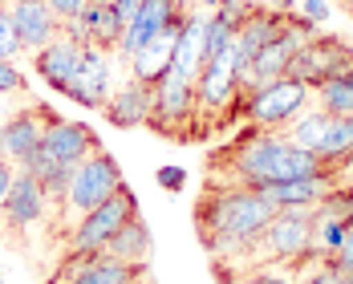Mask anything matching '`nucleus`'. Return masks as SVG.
<instances>
[{"label": "nucleus", "instance_id": "obj_1", "mask_svg": "<svg viewBox=\"0 0 353 284\" xmlns=\"http://www.w3.org/2000/svg\"><path fill=\"white\" fill-rule=\"evenodd\" d=\"M276 215V207L264 199V191L256 187H232V183H208L199 207H195V232L203 240V248L212 260L228 256V272H219L223 281L232 284L236 276V264L248 268V256L256 248L260 232L268 227V219Z\"/></svg>", "mask_w": 353, "mask_h": 284}, {"label": "nucleus", "instance_id": "obj_2", "mask_svg": "<svg viewBox=\"0 0 353 284\" xmlns=\"http://www.w3.org/2000/svg\"><path fill=\"white\" fill-rule=\"evenodd\" d=\"M228 167V183L232 187H268V183H284V179H309V175H325L337 171L325 159H317L313 150L296 146L284 130H260L248 126V134L223 146L219 154H212V171ZM219 183V179H212Z\"/></svg>", "mask_w": 353, "mask_h": 284}, {"label": "nucleus", "instance_id": "obj_3", "mask_svg": "<svg viewBox=\"0 0 353 284\" xmlns=\"http://www.w3.org/2000/svg\"><path fill=\"white\" fill-rule=\"evenodd\" d=\"M313 227H317V207H276L268 219V227L260 232L256 248L248 256L252 264H292L305 268L309 264V248H313Z\"/></svg>", "mask_w": 353, "mask_h": 284}, {"label": "nucleus", "instance_id": "obj_4", "mask_svg": "<svg viewBox=\"0 0 353 284\" xmlns=\"http://www.w3.org/2000/svg\"><path fill=\"white\" fill-rule=\"evenodd\" d=\"M195 110L199 118H208L203 134L219 130V126H232L244 110V85H240V73H236V53H219L208 57V65L195 77ZM195 139H199V126H195Z\"/></svg>", "mask_w": 353, "mask_h": 284}, {"label": "nucleus", "instance_id": "obj_5", "mask_svg": "<svg viewBox=\"0 0 353 284\" xmlns=\"http://www.w3.org/2000/svg\"><path fill=\"white\" fill-rule=\"evenodd\" d=\"M150 130L167 134L175 142H191L195 139V126H199V110H195V81L179 77V73H163L154 85H150V118H146Z\"/></svg>", "mask_w": 353, "mask_h": 284}, {"label": "nucleus", "instance_id": "obj_6", "mask_svg": "<svg viewBox=\"0 0 353 284\" xmlns=\"http://www.w3.org/2000/svg\"><path fill=\"white\" fill-rule=\"evenodd\" d=\"M309 106H313V85H305V81L284 73V77L248 94L240 118H248V126H260V130H284L301 110Z\"/></svg>", "mask_w": 353, "mask_h": 284}, {"label": "nucleus", "instance_id": "obj_7", "mask_svg": "<svg viewBox=\"0 0 353 284\" xmlns=\"http://www.w3.org/2000/svg\"><path fill=\"white\" fill-rule=\"evenodd\" d=\"M126 187L122 179V167L110 150H94L90 159H81L73 167V179H70V191H65V207L73 215H85L94 212L98 203H106L110 195H118Z\"/></svg>", "mask_w": 353, "mask_h": 284}, {"label": "nucleus", "instance_id": "obj_8", "mask_svg": "<svg viewBox=\"0 0 353 284\" xmlns=\"http://www.w3.org/2000/svg\"><path fill=\"white\" fill-rule=\"evenodd\" d=\"M130 215H139V199H134L130 187H122L118 195H110L106 203H98L94 212L77 215L70 240H65V252H77V256H85V252H102L110 244V236H114Z\"/></svg>", "mask_w": 353, "mask_h": 284}, {"label": "nucleus", "instance_id": "obj_9", "mask_svg": "<svg viewBox=\"0 0 353 284\" xmlns=\"http://www.w3.org/2000/svg\"><path fill=\"white\" fill-rule=\"evenodd\" d=\"M114 49H98V45H85L81 49V61H77V70L73 77L65 81V98L77 102L81 110H102L106 106V98L114 94Z\"/></svg>", "mask_w": 353, "mask_h": 284}, {"label": "nucleus", "instance_id": "obj_10", "mask_svg": "<svg viewBox=\"0 0 353 284\" xmlns=\"http://www.w3.org/2000/svg\"><path fill=\"white\" fill-rule=\"evenodd\" d=\"M341 70H353V45L341 41V37H321V33L309 37L296 49V57L288 61V77H296L305 85H321L325 77H333Z\"/></svg>", "mask_w": 353, "mask_h": 284}, {"label": "nucleus", "instance_id": "obj_11", "mask_svg": "<svg viewBox=\"0 0 353 284\" xmlns=\"http://www.w3.org/2000/svg\"><path fill=\"white\" fill-rule=\"evenodd\" d=\"M139 276H146V268L114 260L110 252H85V256L65 252L61 268L53 272L49 284H134Z\"/></svg>", "mask_w": 353, "mask_h": 284}, {"label": "nucleus", "instance_id": "obj_12", "mask_svg": "<svg viewBox=\"0 0 353 284\" xmlns=\"http://www.w3.org/2000/svg\"><path fill=\"white\" fill-rule=\"evenodd\" d=\"M41 150H45L53 163H61V167H77L81 159H90L94 150H102V142H98V134H94L85 122L49 114V118H45V134H41Z\"/></svg>", "mask_w": 353, "mask_h": 284}, {"label": "nucleus", "instance_id": "obj_13", "mask_svg": "<svg viewBox=\"0 0 353 284\" xmlns=\"http://www.w3.org/2000/svg\"><path fill=\"white\" fill-rule=\"evenodd\" d=\"M187 12H191V8H187L183 0H142V8L134 12V21L122 29V41H118V49H114V53H118L122 61H130L146 41H154V37L163 33L171 21L187 17Z\"/></svg>", "mask_w": 353, "mask_h": 284}, {"label": "nucleus", "instance_id": "obj_14", "mask_svg": "<svg viewBox=\"0 0 353 284\" xmlns=\"http://www.w3.org/2000/svg\"><path fill=\"white\" fill-rule=\"evenodd\" d=\"M45 212H49V195H45V187H41L29 171L17 167L12 187H8V195H4V227H12V232H29V227H37V223L45 219Z\"/></svg>", "mask_w": 353, "mask_h": 284}, {"label": "nucleus", "instance_id": "obj_15", "mask_svg": "<svg viewBox=\"0 0 353 284\" xmlns=\"http://www.w3.org/2000/svg\"><path fill=\"white\" fill-rule=\"evenodd\" d=\"M53 110L33 106V110H21L12 118L0 122V159H8L12 167H21L33 150H41V134H45V118Z\"/></svg>", "mask_w": 353, "mask_h": 284}, {"label": "nucleus", "instance_id": "obj_16", "mask_svg": "<svg viewBox=\"0 0 353 284\" xmlns=\"http://www.w3.org/2000/svg\"><path fill=\"white\" fill-rule=\"evenodd\" d=\"M81 49H85V45H81V41H73V37L61 29V33L45 45V49H37V53H33L37 77H41L49 90H57V94H61V90H65V81L73 77V70H77V61H81Z\"/></svg>", "mask_w": 353, "mask_h": 284}, {"label": "nucleus", "instance_id": "obj_17", "mask_svg": "<svg viewBox=\"0 0 353 284\" xmlns=\"http://www.w3.org/2000/svg\"><path fill=\"white\" fill-rule=\"evenodd\" d=\"M8 12H12V25H17V37L25 45V53L45 49L53 37L61 33V21L53 17V8L45 0H12Z\"/></svg>", "mask_w": 353, "mask_h": 284}, {"label": "nucleus", "instance_id": "obj_18", "mask_svg": "<svg viewBox=\"0 0 353 284\" xmlns=\"http://www.w3.org/2000/svg\"><path fill=\"white\" fill-rule=\"evenodd\" d=\"M284 21H288V12H276V8H256L248 21L236 25V45H232V53H236V70L248 65L268 41H276L284 33Z\"/></svg>", "mask_w": 353, "mask_h": 284}, {"label": "nucleus", "instance_id": "obj_19", "mask_svg": "<svg viewBox=\"0 0 353 284\" xmlns=\"http://www.w3.org/2000/svg\"><path fill=\"white\" fill-rule=\"evenodd\" d=\"M73 41H81V45H98V49H118V41H122V21L114 17V8L102 4V0H90L85 4V12L70 21V25H61Z\"/></svg>", "mask_w": 353, "mask_h": 284}, {"label": "nucleus", "instance_id": "obj_20", "mask_svg": "<svg viewBox=\"0 0 353 284\" xmlns=\"http://www.w3.org/2000/svg\"><path fill=\"white\" fill-rule=\"evenodd\" d=\"M179 29H183V17L171 21V25L154 37V41H146L139 53L126 61L130 77H139V81H146V85H154L163 73L171 70V61H175V45H179Z\"/></svg>", "mask_w": 353, "mask_h": 284}, {"label": "nucleus", "instance_id": "obj_21", "mask_svg": "<svg viewBox=\"0 0 353 284\" xmlns=\"http://www.w3.org/2000/svg\"><path fill=\"white\" fill-rule=\"evenodd\" d=\"M102 114L110 118V126L130 130V126H146L150 118V85L139 77H126L122 85H114V94L106 98Z\"/></svg>", "mask_w": 353, "mask_h": 284}, {"label": "nucleus", "instance_id": "obj_22", "mask_svg": "<svg viewBox=\"0 0 353 284\" xmlns=\"http://www.w3.org/2000/svg\"><path fill=\"white\" fill-rule=\"evenodd\" d=\"M333 187H337V171L309 175V179H284V183H268L260 191H264V199L272 207H317Z\"/></svg>", "mask_w": 353, "mask_h": 284}, {"label": "nucleus", "instance_id": "obj_23", "mask_svg": "<svg viewBox=\"0 0 353 284\" xmlns=\"http://www.w3.org/2000/svg\"><path fill=\"white\" fill-rule=\"evenodd\" d=\"M203 65H208V17H203V12H187V17H183V29H179L171 73L195 81Z\"/></svg>", "mask_w": 353, "mask_h": 284}, {"label": "nucleus", "instance_id": "obj_24", "mask_svg": "<svg viewBox=\"0 0 353 284\" xmlns=\"http://www.w3.org/2000/svg\"><path fill=\"white\" fill-rule=\"evenodd\" d=\"M102 252H110L114 260H126V264L146 268V264H150V252H154V236H150V227H146L142 215H130V219L110 236V244Z\"/></svg>", "mask_w": 353, "mask_h": 284}, {"label": "nucleus", "instance_id": "obj_25", "mask_svg": "<svg viewBox=\"0 0 353 284\" xmlns=\"http://www.w3.org/2000/svg\"><path fill=\"white\" fill-rule=\"evenodd\" d=\"M21 171H29V175L45 187V195H49V203H61L65 207V191H70V179H73V167H61V163H53L45 150H33L25 163H21Z\"/></svg>", "mask_w": 353, "mask_h": 284}, {"label": "nucleus", "instance_id": "obj_26", "mask_svg": "<svg viewBox=\"0 0 353 284\" xmlns=\"http://www.w3.org/2000/svg\"><path fill=\"white\" fill-rule=\"evenodd\" d=\"M313 102L329 114H353V70H341L313 85Z\"/></svg>", "mask_w": 353, "mask_h": 284}, {"label": "nucleus", "instance_id": "obj_27", "mask_svg": "<svg viewBox=\"0 0 353 284\" xmlns=\"http://www.w3.org/2000/svg\"><path fill=\"white\" fill-rule=\"evenodd\" d=\"M232 284H296V268L292 264H252L244 268V276H236Z\"/></svg>", "mask_w": 353, "mask_h": 284}, {"label": "nucleus", "instance_id": "obj_28", "mask_svg": "<svg viewBox=\"0 0 353 284\" xmlns=\"http://www.w3.org/2000/svg\"><path fill=\"white\" fill-rule=\"evenodd\" d=\"M236 45V21H228L223 12L208 17V57H219Z\"/></svg>", "mask_w": 353, "mask_h": 284}, {"label": "nucleus", "instance_id": "obj_29", "mask_svg": "<svg viewBox=\"0 0 353 284\" xmlns=\"http://www.w3.org/2000/svg\"><path fill=\"white\" fill-rule=\"evenodd\" d=\"M21 53H25V45H21V37H17L12 12H8V4H0V57H4V61H17Z\"/></svg>", "mask_w": 353, "mask_h": 284}, {"label": "nucleus", "instance_id": "obj_30", "mask_svg": "<svg viewBox=\"0 0 353 284\" xmlns=\"http://www.w3.org/2000/svg\"><path fill=\"white\" fill-rule=\"evenodd\" d=\"M159 187L163 191H171V195H179L183 187H187V167H179V163H167V167H159Z\"/></svg>", "mask_w": 353, "mask_h": 284}, {"label": "nucleus", "instance_id": "obj_31", "mask_svg": "<svg viewBox=\"0 0 353 284\" xmlns=\"http://www.w3.org/2000/svg\"><path fill=\"white\" fill-rule=\"evenodd\" d=\"M49 8H53V17L61 21V25H70V21H77L81 12H85V4L90 0H45Z\"/></svg>", "mask_w": 353, "mask_h": 284}, {"label": "nucleus", "instance_id": "obj_32", "mask_svg": "<svg viewBox=\"0 0 353 284\" xmlns=\"http://www.w3.org/2000/svg\"><path fill=\"white\" fill-rule=\"evenodd\" d=\"M17 90H25V73L17 70V61L0 57V94H17Z\"/></svg>", "mask_w": 353, "mask_h": 284}, {"label": "nucleus", "instance_id": "obj_33", "mask_svg": "<svg viewBox=\"0 0 353 284\" xmlns=\"http://www.w3.org/2000/svg\"><path fill=\"white\" fill-rule=\"evenodd\" d=\"M256 8H260V4H252V0H219V8H215V12H223L228 21H236V25H240V21H248V17L256 12Z\"/></svg>", "mask_w": 353, "mask_h": 284}, {"label": "nucleus", "instance_id": "obj_34", "mask_svg": "<svg viewBox=\"0 0 353 284\" xmlns=\"http://www.w3.org/2000/svg\"><path fill=\"white\" fill-rule=\"evenodd\" d=\"M333 264H337L341 272H353V215H350V223H345V236H341V248L333 252Z\"/></svg>", "mask_w": 353, "mask_h": 284}, {"label": "nucleus", "instance_id": "obj_35", "mask_svg": "<svg viewBox=\"0 0 353 284\" xmlns=\"http://www.w3.org/2000/svg\"><path fill=\"white\" fill-rule=\"evenodd\" d=\"M301 17L321 29V25L329 21V0H301Z\"/></svg>", "mask_w": 353, "mask_h": 284}, {"label": "nucleus", "instance_id": "obj_36", "mask_svg": "<svg viewBox=\"0 0 353 284\" xmlns=\"http://www.w3.org/2000/svg\"><path fill=\"white\" fill-rule=\"evenodd\" d=\"M110 8H114V17H118L122 25H130V21H134V12L142 8V0H110Z\"/></svg>", "mask_w": 353, "mask_h": 284}, {"label": "nucleus", "instance_id": "obj_37", "mask_svg": "<svg viewBox=\"0 0 353 284\" xmlns=\"http://www.w3.org/2000/svg\"><path fill=\"white\" fill-rule=\"evenodd\" d=\"M12 175H17V167H12L8 159H0V207H4V195H8V187H12Z\"/></svg>", "mask_w": 353, "mask_h": 284}, {"label": "nucleus", "instance_id": "obj_38", "mask_svg": "<svg viewBox=\"0 0 353 284\" xmlns=\"http://www.w3.org/2000/svg\"><path fill=\"white\" fill-rule=\"evenodd\" d=\"M195 4H203V8H219V0H195Z\"/></svg>", "mask_w": 353, "mask_h": 284}, {"label": "nucleus", "instance_id": "obj_39", "mask_svg": "<svg viewBox=\"0 0 353 284\" xmlns=\"http://www.w3.org/2000/svg\"><path fill=\"white\" fill-rule=\"evenodd\" d=\"M341 284H353V272H341Z\"/></svg>", "mask_w": 353, "mask_h": 284}, {"label": "nucleus", "instance_id": "obj_40", "mask_svg": "<svg viewBox=\"0 0 353 284\" xmlns=\"http://www.w3.org/2000/svg\"><path fill=\"white\" fill-rule=\"evenodd\" d=\"M134 284H154V281H150V276H139V281H134Z\"/></svg>", "mask_w": 353, "mask_h": 284}, {"label": "nucleus", "instance_id": "obj_41", "mask_svg": "<svg viewBox=\"0 0 353 284\" xmlns=\"http://www.w3.org/2000/svg\"><path fill=\"white\" fill-rule=\"evenodd\" d=\"M252 4H260V8H268V0H252Z\"/></svg>", "mask_w": 353, "mask_h": 284}, {"label": "nucleus", "instance_id": "obj_42", "mask_svg": "<svg viewBox=\"0 0 353 284\" xmlns=\"http://www.w3.org/2000/svg\"><path fill=\"white\" fill-rule=\"evenodd\" d=\"M0 227H4V207H0Z\"/></svg>", "mask_w": 353, "mask_h": 284}, {"label": "nucleus", "instance_id": "obj_43", "mask_svg": "<svg viewBox=\"0 0 353 284\" xmlns=\"http://www.w3.org/2000/svg\"><path fill=\"white\" fill-rule=\"evenodd\" d=\"M345 8H350V12H353V0H345Z\"/></svg>", "mask_w": 353, "mask_h": 284}, {"label": "nucleus", "instance_id": "obj_44", "mask_svg": "<svg viewBox=\"0 0 353 284\" xmlns=\"http://www.w3.org/2000/svg\"><path fill=\"white\" fill-rule=\"evenodd\" d=\"M4 4H12V0H4Z\"/></svg>", "mask_w": 353, "mask_h": 284}, {"label": "nucleus", "instance_id": "obj_45", "mask_svg": "<svg viewBox=\"0 0 353 284\" xmlns=\"http://www.w3.org/2000/svg\"><path fill=\"white\" fill-rule=\"evenodd\" d=\"M102 4H110V0H102Z\"/></svg>", "mask_w": 353, "mask_h": 284}, {"label": "nucleus", "instance_id": "obj_46", "mask_svg": "<svg viewBox=\"0 0 353 284\" xmlns=\"http://www.w3.org/2000/svg\"><path fill=\"white\" fill-rule=\"evenodd\" d=\"M0 4H4V0H0Z\"/></svg>", "mask_w": 353, "mask_h": 284}, {"label": "nucleus", "instance_id": "obj_47", "mask_svg": "<svg viewBox=\"0 0 353 284\" xmlns=\"http://www.w3.org/2000/svg\"><path fill=\"white\" fill-rule=\"evenodd\" d=\"M0 284H4V281H0Z\"/></svg>", "mask_w": 353, "mask_h": 284}]
</instances>
